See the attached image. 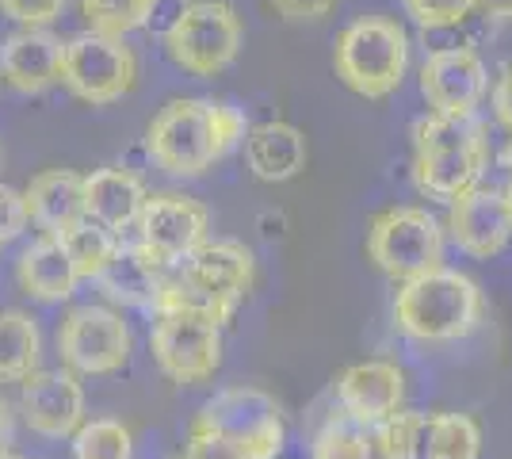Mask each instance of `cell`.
Listing matches in <instances>:
<instances>
[{
  "mask_svg": "<svg viewBox=\"0 0 512 459\" xmlns=\"http://www.w3.org/2000/svg\"><path fill=\"white\" fill-rule=\"evenodd\" d=\"M65 39L50 27H20L0 43V77L20 96H43L62 85Z\"/></svg>",
  "mask_w": 512,
  "mask_h": 459,
  "instance_id": "2e32d148",
  "label": "cell"
},
{
  "mask_svg": "<svg viewBox=\"0 0 512 459\" xmlns=\"http://www.w3.org/2000/svg\"><path fill=\"white\" fill-rule=\"evenodd\" d=\"M58 241L65 245V253H69V261L77 268V276L81 280H100L107 272V264L119 257V249H123V238L115 234V230H107L100 222L85 219L77 222V226H69L65 234H58Z\"/></svg>",
  "mask_w": 512,
  "mask_h": 459,
  "instance_id": "d4e9b609",
  "label": "cell"
},
{
  "mask_svg": "<svg viewBox=\"0 0 512 459\" xmlns=\"http://www.w3.org/2000/svg\"><path fill=\"white\" fill-rule=\"evenodd\" d=\"M333 69L363 100H386L406 85L409 35L390 16H360L344 27L333 46Z\"/></svg>",
  "mask_w": 512,
  "mask_h": 459,
  "instance_id": "277c9868",
  "label": "cell"
},
{
  "mask_svg": "<svg viewBox=\"0 0 512 459\" xmlns=\"http://www.w3.org/2000/svg\"><path fill=\"white\" fill-rule=\"evenodd\" d=\"M134 333L119 310L100 303L73 306L58 326V356L77 375H115L130 364Z\"/></svg>",
  "mask_w": 512,
  "mask_h": 459,
  "instance_id": "30bf717a",
  "label": "cell"
},
{
  "mask_svg": "<svg viewBox=\"0 0 512 459\" xmlns=\"http://www.w3.org/2000/svg\"><path fill=\"white\" fill-rule=\"evenodd\" d=\"M184 448L226 452L234 459H276L287 448V417L272 394L256 387H226L199 406Z\"/></svg>",
  "mask_w": 512,
  "mask_h": 459,
  "instance_id": "7a4b0ae2",
  "label": "cell"
},
{
  "mask_svg": "<svg viewBox=\"0 0 512 459\" xmlns=\"http://www.w3.org/2000/svg\"><path fill=\"white\" fill-rule=\"evenodd\" d=\"M146 199H150V192L134 169L104 165V169H92L85 176V215L107 230H115L119 238L138 226Z\"/></svg>",
  "mask_w": 512,
  "mask_h": 459,
  "instance_id": "ac0fdd59",
  "label": "cell"
},
{
  "mask_svg": "<svg viewBox=\"0 0 512 459\" xmlns=\"http://www.w3.org/2000/svg\"><path fill=\"white\" fill-rule=\"evenodd\" d=\"M310 459H379L375 440H371V425H360L344 410H333L310 440Z\"/></svg>",
  "mask_w": 512,
  "mask_h": 459,
  "instance_id": "484cf974",
  "label": "cell"
},
{
  "mask_svg": "<svg viewBox=\"0 0 512 459\" xmlns=\"http://www.w3.org/2000/svg\"><path fill=\"white\" fill-rule=\"evenodd\" d=\"M169 276V268L153 257L150 249H142L138 241H123L119 257L107 264V272L96 280L100 291H104L111 303L123 306H138V310H153V299H157V287Z\"/></svg>",
  "mask_w": 512,
  "mask_h": 459,
  "instance_id": "7402d4cb",
  "label": "cell"
},
{
  "mask_svg": "<svg viewBox=\"0 0 512 459\" xmlns=\"http://www.w3.org/2000/svg\"><path fill=\"white\" fill-rule=\"evenodd\" d=\"M157 4L161 0H81V16H85L88 31L127 39L130 31L150 27Z\"/></svg>",
  "mask_w": 512,
  "mask_h": 459,
  "instance_id": "4316f807",
  "label": "cell"
},
{
  "mask_svg": "<svg viewBox=\"0 0 512 459\" xmlns=\"http://www.w3.org/2000/svg\"><path fill=\"white\" fill-rule=\"evenodd\" d=\"M493 119L501 123V131L512 134V62L493 81Z\"/></svg>",
  "mask_w": 512,
  "mask_h": 459,
  "instance_id": "e575fe53",
  "label": "cell"
},
{
  "mask_svg": "<svg viewBox=\"0 0 512 459\" xmlns=\"http://www.w3.org/2000/svg\"><path fill=\"white\" fill-rule=\"evenodd\" d=\"M486 169H490V127L478 115L459 123L428 111L425 119L413 123L409 176L421 196L451 203L474 188Z\"/></svg>",
  "mask_w": 512,
  "mask_h": 459,
  "instance_id": "3957f363",
  "label": "cell"
},
{
  "mask_svg": "<svg viewBox=\"0 0 512 459\" xmlns=\"http://www.w3.org/2000/svg\"><path fill=\"white\" fill-rule=\"evenodd\" d=\"M43 329L27 310H0V383H23L39 372Z\"/></svg>",
  "mask_w": 512,
  "mask_h": 459,
  "instance_id": "cb8c5ba5",
  "label": "cell"
},
{
  "mask_svg": "<svg viewBox=\"0 0 512 459\" xmlns=\"http://www.w3.org/2000/svg\"><path fill=\"white\" fill-rule=\"evenodd\" d=\"M12 437H16V425H12V410H8V402L0 398V452H12Z\"/></svg>",
  "mask_w": 512,
  "mask_h": 459,
  "instance_id": "8d00e7d4",
  "label": "cell"
},
{
  "mask_svg": "<svg viewBox=\"0 0 512 459\" xmlns=\"http://www.w3.org/2000/svg\"><path fill=\"white\" fill-rule=\"evenodd\" d=\"M184 452L195 459H234V456H226V452H192V448H184Z\"/></svg>",
  "mask_w": 512,
  "mask_h": 459,
  "instance_id": "74e56055",
  "label": "cell"
},
{
  "mask_svg": "<svg viewBox=\"0 0 512 459\" xmlns=\"http://www.w3.org/2000/svg\"><path fill=\"white\" fill-rule=\"evenodd\" d=\"M69 0H0V12L20 27H50L54 20H62Z\"/></svg>",
  "mask_w": 512,
  "mask_h": 459,
  "instance_id": "1f68e13d",
  "label": "cell"
},
{
  "mask_svg": "<svg viewBox=\"0 0 512 459\" xmlns=\"http://www.w3.org/2000/svg\"><path fill=\"white\" fill-rule=\"evenodd\" d=\"M62 85L88 108H111L138 85V54L127 39L85 27L65 39Z\"/></svg>",
  "mask_w": 512,
  "mask_h": 459,
  "instance_id": "8992f818",
  "label": "cell"
},
{
  "mask_svg": "<svg viewBox=\"0 0 512 459\" xmlns=\"http://www.w3.org/2000/svg\"><path fill=\"white\" fill-rule=\"evenodd\" d=\"M16 284L35 303H65V299H73V287L81 284V276H77V268L69 261L62 241L54 234H43L20 253Z\"/></svg>",
  "mask_w": 512,
  "mask_h": 459,
  "instance_id": "44dd1931",
  "label": "cell"
},
{
  "mask_svg": "<svg viewBox=\"0 0 512 459\" xmlns=\"http://www.w3.org/2000/svg\"><path fill=\"white\" fill-rule=\"evenodd\" d=\"M211 134H214V153L218 161H226L234 150L245 146L249 138V115L230 104V100H211Z\"/></svg>",
  "mask_w": 512,
  "mask_h": 459,
  "instance_id": "f546056e",
  "label": "cell"
},
{
  "mask_svg": "<svg viewBox=\"0 0 512 459\" xmlns=\"http://www.w3.org/2000/svg\"><path fill=\"white\" fill-rule=\"evenodd\" d=\"M337 410L360 425H379L406 410V372L390 360H360L337 375Z\"/></svg>",
  "mask_w": 512,
  "mask_h": 459,
  "instance_id": "e0dca14e",
  "label": "cell"
},
{
  "mask_svg": "<svg viewBox=\"0 0 512 459\" xmlns=\"http://www.w3.org/2000/svg\"><path fill=\"white\" fill-rule=\"evenodd\" d=\"M394 326L413 345H455L482 326V287L459 268H432L394 291Z\"/></svg>",
  "mask_w": 512,
  "mask_h": 459,
  "instance_id": "6da1fadb",
  "label": "cell"
},
{
  "mask_svg": "<svg viewBox=\"0 0 512 459\" xmlns=\"http://www.w3.org/2000/svg\"><path fill=\"white\" fill-rule=\"evenodd\" d=\"M448 238L467 253L470 261H493L509 249L512 241V211L505 188H482L474 184L463 196L448 203Z\"/></svg>",
  "mask_w": 512,
  "mask_h": 459,
  "instance_id": "4fadbf2b",
  "label": "cell"
},
{
  "mask_svg": "<svg viewBox=\"0 0 512 459\" xmlns=\"http://www.w3.org/2000/svg\"><path fill=\"white\" fill-rule=\"evenodd\" d=\"M482 456V429L470 414L436 410L421 421L417 459H478Z\"/></svg>",
  "mask_w": 512,
  "mask_h": 459,
  "instance_id": "603a6c76",
  "label": "cell"
},
{
  "mask_svg": "<svg viewBox=\"0 0 512 459\" xmlns=\"http://www.w3.org/2000/svg\"><path fill=\"white\" fill-rule=\"evenodd\" d=\"M474 8L493 23H512V0H474Z\"/></svg>",
  "mask_w": 512,
  "mask_h": 459,
  "instance_id": "d590c367",
  "label": "cell"
},
{
  "mask_svg": "<svg viewBox=\"0 0 512 459\" xmlns=\"http://www.w3.org/2000/svg\"><path fill=\"white\" fill-rule=\"evenodd\" d=\"M176 272L230 310L245 303L256 287L253 249L234 238H207L203 245H195L192 253L176 264Z\"/></svg>",
  "mask_w": 512,
  "mask_h": 459,
  "instance_id": "9a60e30c",
  "label": "cell"
},
{
  "mask_svg": "<svg viewBox=\"0 0 512 459\" xmlns=\"http://www.w3.org/2000/svg\"><path fill=\"white\" fill-rule=\"evenodd\" d=\"M31 222L43 234H65L69 226L85 219V176L73 169H46L31 176V184L23 188Z\"/></svg>",
  "mask_w": 512,
  "mask_h": 459,
  "instance_id": "ffe728a7",
  "label": "cell"
},
{
  "mask_svg": "<svg viewBox=\"0 0 512 459\" xmlns=\"http://www.w3.org/2000/svg\"><path fill=\"white\" fill-rule=\"evenodd\" d=\"M505 199H509V211H512V176H509V184H505Z\"/></svg>",
  "mask_w": 512,
  "mask_h": 459,
  "instance_id": "f35d334b",
  "label": "cell"
},
{
  "mask_svg": "<svg viewBox=\"0 0 512 459\" xmlns=\"http://www.w3.org/2000/svg\"><path fill=\"white\" fill-rule=\"evenodd\" d=\"M279 20L287 23H318L325 20L341 0H268Z\"/></svg>",
  "mask_w": 512,
  "mask_h": 459,
  "instance_id": "836d02e7",
  "label": "cell"
},
{
  "mask_svg": "<svg viewBox=\"0 0 512 459\" xmlns=\"http://www.w3.org/2000/svg\"><path fill=\"white\" fill-rule=\"evenodd\" d=\"M245 161H249V173L256 180H264V184H287V180H295L306 169L310 146H306V134L295 123L268 119L260 127H249Z\"/></svg>",
  "mask_w": 512,
  "mask_h": 459,
  "instance_id": "d6986e66",
  "label": "cell"
},
{
  "mask_svg": "<svg viewBox=\"0 0 512 459\" xmlns=\"http://www.w3.org/2000/svg\"><path fill=\"white\" fill-rule=\"evenodd\" d=\"M20 414L43 440H69L85 421V387L69 368H39L20 383Z\"/></svg>",
  "mask_w": 512,
  "mask_h": 459,
  "instance_id": "5bb4252c",
  "label": "cell"
},
{
  "mask_svg": "<svg viewBox=\"0 0 512 459\" xmlns=\"http://www.w3.org/2000/svg\"><path fill=\"white\" fill-rule=\"evenodd\" d=\"M0 459H27V456H16V452H0Z\"/></svg>",
  "mask_w": 512,
  "mask_h": 459,
  "instance_id": "ab89813d",
  "label": "cell"
},
{
  "mask_svg": "<svg viewBox=\"0 0 512 459\" xmlns=\"http://www.w3.org/2000/svg\"><path fill=\"white\" fill-rule=\"evenodd\" d=\"M421 410H398L386 421L371 425V440H375V456L379 459H417V444H421Z\"/></svg>",
  "mask_w": 512,
  "mask_h": 459,
  "instance_id": "f1b7e54d",
  "label": "cell"
},
{
  "mask_svg": "<svg viewBox=\"0 0 512 459\" xmlns=\"http://www.w3.org/2000/svg\"><path fill=\"white\" fill-rule=\"evenodd\" d=\"M146 157L161 173L192 180L218 161L211 134V100L207 96H176L153 115L146 127Z\"/></svg>",
  "mask_w": 512,
  "mask_h": 459,
  "instance_id": "ba28073f",
  "label": "cell"
},
{
  "mask_svg": "<svg viewBox=\"0 0 512 459\" xmlns=\"http://www.w3.org/2000/svg\"><path fill=\"white\" fill-rule=\"evenodd\" d=\"M73 459H134V433L115 417H92L69 437Z\"/></svg>",
  "mask_w": 512,
  "mask_h": 459,
  "instance_id": "83f0119b",
  "label": "cell"
},
{
  "mask_svg": "<svg viewBox=\"0 0 512 459\" xmlns=\"http://www.w3.org/2000/svg\"><path fill=\"white\" fill-rule=\"evenodd\" d=\"M367 257L394 284H406L444 264V226L428 207H390L367 230Z\"/></svg>",
  "mask_w": 512,
  "mask_h": 459,
  "instance_id": "52a82bcc",
  "label": "cell"
},
{
  "mask_svg": "<svg viewBox=\"0 0 512 459\" xmlns=\"http://www.w3.org/2000/svg\"><path fill=\"white\" fill-rule=\"evenodd\" d=\"M161 46L176 69L211 81L237 62L245 46V27L230 0H192L172 16Z\"/></svg>",
  "mask_w": 512,
  "mask_h": 459,
  "instance_id": "5b68a950",
  "label": "cell"
},
{
  "mask_svg": "<svg viewBox=\"0 0 512 459\" xmlns=\"http://www.w3.org/2000/svg\"><path fill=\"white\" fill-rule=\"evenodd\" d=\"M421 96L432 115L467 123L490 96V66L474 46H440L421 62Z\"/></svg>",
  "mask_w": 512,
  "mask_h": 459,
  "instance_id": "8fae6325",
  "label": "cell"
},
{
  "mask_svg": "<svg viewBox=\"0 0 512 459\" xmlns=\"http://www.w3.org/2000/svg\"><path fill=\"white\" fill-rule=\"evenodd\" d=\"M138 245L165 268H176L195 245L211 238V211L184 192H153L138 219Z\"/></svg>",
  "mask_w": 512,
  "mask_h": 459,
  "instance_id": "7c38bea8",
  "label": "cell"
},
{
  "mask_svg": "<svg viewBox=\"0 0 512 459\" xmlns=\"http://www.w3.org/2000/svg\"><path fill=\"white\" fill-rule=\"evenodd\" d=\"M150 352L157 372L176 387H199L222 368V329L203 314H153Z\"/></svg>",
  "mask_w": 512,
  "mask_h": 459,
  "instance_id": "9c48e42d",
  "label": "cell"
},
{
  "mask_svg": "<svg viewBox=\"0 0 512 459\" xmlns=\"http://www.w3.org/2000/svg\"><path fill=\"white\" fill-rule=\"evenodd\" d=\"M406 16L425 31H448L459 27L474 12V0H402Z\"/></svg>",
  "mask_w": 512,
  "mask_h": 459,
  "instance_id": "4dcf8cb0",
  "label": "cell"
},
{
  "mask_svg": "<svg viewBox=\"0 0 512 459\" xmlns=\"http://www.w3.org/2000/svg\"><path fill=\"white\" fill-rule=\"evenodd\" d=\"M27 222H31V211H27L23 192L12 188V184H0V245L20 238L27 230Z\"/></svg>",
  "mask_w": 512,
  "mask_h": 459,
  "instance_id": "d6a6232c",
  "label": "cell"
}]
</instances>
